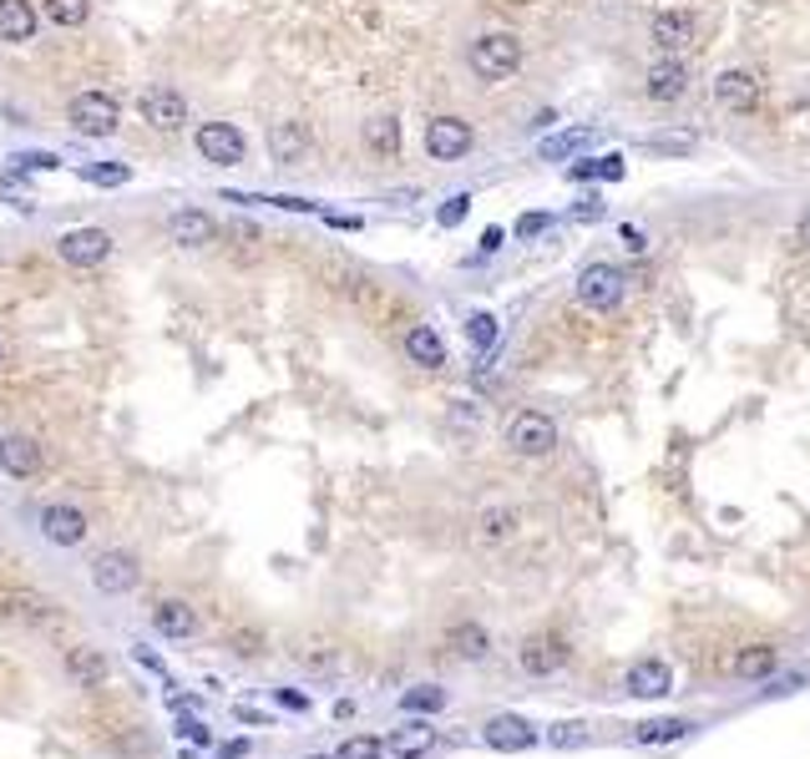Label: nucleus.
<instances>
[{"instance_id": "obj_3", "label": "nucleus", "mask_w": 810, "mask_h": 759, "mask_svg": "<svg viewBox=\"0 0 810 759\" xmlns=\"http://www.w3.org/2000/svg\"><path fill=\"white\" fill-rule=\"evenodd\" d=\"M623 299H628V274L619 263H588L577 274V304L593 309V314H613Z\"/></svg>"}, {"instance_id": "obj_37", "label": "nucleus", "mask_w": 810, "mask_h": 759, "mask_svg": "<svg viewBox=\"0 0 810 759\" xmlns=\"http://www.w3.org/2000/svg\"><path fill=\"white\" fill-rule=\"evenodd\" d=\"M46 608H51V602H41V598H30V593H15V598H5V613L11 618H26V623H46Z\"/></svg>"}, {"instance_id": "obj_32", "label": "nucleus", "mask_w": 810, "mask_h": 759, "mask_svg": "<svg viewBox=\"0 0 810 759\" xmlns=\"http://www.w3.org/2000/svg\"><path fill=\"white\" fill-rule=\"evenodd\" d=\"M41 5H46V15L66 30H76V26H87L91 21V0H41Z\"/></svg>"}, {"instance_id": "obj_5", "label": "nucleus", "mask_w": 810, "mask_h": 759, "mask_svg": "<svg viewBox=\"0 0 810 759\" xmlns=\"http://www.w3.org/2000/svg\"><path fill=\"white\" fill-rule=\"evenodd\" d=\"M198 158L213 162V167H238L249 158V137L234 122H203L198 127Z\"/></svg>"}, {"instance_id": "obj_46", "label": "nucleus", "mask_w": 810, "mask_h": 759, "mask_svg": "<svg viewBox=\"0 0 810 759\" xmlns=\"http://www.w3.org/2000/svg\"><path fill=\"white\" fill-rule=\"evenodd\" d=\"M598 177H608V183H619V177H623V158H619V152H613V158H603V162H598Z\"/></svg>"}, {"instance_id": "obj_42", "label": "nucleus", "mask_w": 810, "mask_h": 759, "mask_svg": "<svg viewBox=\"0 0 810 759\" xmlns=\"http://www.w3.org/2000/svg\"><path fill=\"white\" fill-rule=\"evenodd\" d=\"M603 213H608V203H603V198H598V192H593L588 203H577V208H573V219H577V223H598V219H603Z\"/></svg>"}, {"instance_id": "obj_35", "label": "nucleus", "mask_w": 810, "mask_h": 759, "mask_svg": "<svg viewBox=\"0 0 810 759\" xmlns=\"http://www.w3.org/2000/svg\"><path fill=\"white\" fill-rule=\"evenodd\" d=\"M82 177L97 188H122V183H133V167L127 162H91V167H82Z\"/></svg>"}, {"instance_id": "obj_20", "label": "nucleus", "mask_w": 810, "mask_h": 759, "mask_svg": "<svg viewBox=\"0 0 810 759\" xmlns=\"http://www.w3.org/2000/svg\"><path fill=\"white\" fill-rule=\"evenodd\" d=\"M406 354H411V365H421V370H441L446 339L436 335L431 324H411V329H406Z\"/></svg>"}, {"instance_id": "obj_11", "label": "nucleus", "mask_w": 810, "mask_h": 759, "mask_svg": "<svg viewBox=\"0 0 810 759\" xmlns=\"http://www.w3.org/2000/svg\"><path fill=\"white\" fill-rule=\"evenodd\" d=\"M516 663H522V673H532V679H552V673L568 663V648H562V638H552V633H532V638L516 648Z\"/></svg>"}, {"instance_id": "obj_41", "label": "nucleus", "mask_w": 810, "mask_h": 759, "mask_svg": "<svg viewBox=\"0 0 810 759\" xmlns=\"http://www.w3.org/2000/svg\"><path fill=\"white\" fill-rule=\"evenodd\" d=\"M547 223H552V213H522V219H516V238H537Z\"/></svg>"}, {"instance_id": "obj_14", "label": "nucleus", "mask_w": 810, "mask_h": 759, "mask_svg": "<svg viewBox=\"0 0 810 759\" xmlns=\"http://www.w3.org/2000/svg\"><path fill=\"white\" fill-rule=\"evenodd\" d=\"M167 234H173L177 249H208L213 234H219V223H213V213H203V208H177L173 219H167Z\"/></svg>"}, {"instance_id": "obj_9", "label": "nucleus", "mask_w": 810, "mask_h": 759, "mask_svg": "<svg viewBox=\"0 0 810 759\" xmlns=\"http://www.w3.org/2000/svg\"><path fill=\"white\" fill-rule=\"evenodd\" d=\"M472 122L466 117H431L426 122V152L436 162H457V158H466L472 152Z\"/></svg>"}, {"instance_id": "obj_21", "label": "nucleus", "mask_w": 810, "mask_h": 759, "mask_svg": "<svg viewBox=\"0 0 810 759\" xmlns=\"http://www.w3.org/2000/svg\"><path fill=\"white\" fill-rule=\"evenodd\" d=\"M0 471L5 476H36L41 471V446L30 436H5L0 440Z\"/></svg>"}, {"instance_id": "obj_44", "label": "nucleus", "mask_w": 810, "mask_h": 759, "mask_svg": "<svg viewBox=\"0 0 810 759\" xmlns=\"http://www.w3.org/2000/svg\"><path fill=\"white\" fill-rule=\"evenodd\" d=\"M619 238H623V249H628V253H648V234H644V228H634V223H623Z\"/></svg>"}, {"instance_id": "obj_6", "label": "nucleus", "mask_w": 810, "mask_h": 759, "mask_svg": "<svg viewBox=\"0 0 810 759\" xmlns=\"http://www.w3.org/2000/svg\"><path fill=\"white\" fill-rule=\"evenodd\" d=\"M137 107H142V122H148L152 132H183L188 127V97H183L177 87H167V82H152Z\"/></svg>"}, {"instance_id": "obj_2", "label": "nucleus", "mask_w": 810, "mask_h": 759, "mask_svg": "<svg viewBox=\"0 0 810 759\" xmlns=\"http://www.w3.org/2000/svg\"><path fill=\"white\" fill-rule=\"evenodd\" d=\"M66 122H72L76 137H112L122 127V107L112 91H76L66 102Z\"/></svg>"}, {"instance_id": "obj_15", "label": "nucleus", "mask_w": 810, "mask_h": 759, "mask_svg": "<svg viewBox=\"0 0 810 759\" xmlns=\"http://www.w3.org/2000/svg\"><path fill=\"white\" fill-rule=\"evenodd\" d=\"M694 30H699L694 11H659L653 26H648V41L659 51H684V46H694Z\"/></svg>"}, {"instance_id": "obj_52", "label": "nucleus", "mask_w": 810, "mask_h": 759, "mask_svg": "<svg viewBox=\"0 0 810 759\" xmlns=\"http://www.w3.org/2000/svg\"><path fill=\"white\" fill-rule=\"evenodd\" d=\"M0 360H5V339H0Z\"/></svg>"}, {"instance_id": "obj_50", "label": "nucleus", "mask_w": 810, "mask_h": 759, "mask_svg": "<svg viewBox=\"0 0 810 759\" xmlns=\"http://www.w3.org/2000/svg\"><path fill=\"white\" fill-rule=\"evenodd\" d=\"M223 755H228V759H244V755H249V739H228V745H223Z\"/></svg>"}, {"instance_id": "obj_29", "label": "nucleus", "mask_w": 810, "mask_h": 759, "mask_svg": "<svg viewBox=\"0 0 810 759\" xmlns=\"http://www.w3.org/2000/svg\"><path fill=\"white\" fill-rule=\"evenodd\" d=\"M365 147L375 158H396L400 152V122L396 117H370L365 122Z\"/></svg>"}, {"instance_id": "obj_28", "label": "nucleus", "mask_w": 810, "mask_h": 759, "mask_svg": "<svg viewBox=\"0 0 810 759\" xmlns=\"http://www.w3.org/2000/svg\"><path fill=\"white\" fill-rule=\"evenodd\" d=\"M775 663H781V654H775L770 643H755V648H745V654L735 658V679H745V684H760V679H770V673H775Z\"/></svg>"}, {"instance_id": "obj_24", "label": "nucleus", "mask_w": 810, "mask_h": 759, "mask_svg": "<svg viewBox=\"0 0 810 759\" xmlns=\"http://www.w3.org/2000/svg\"><path fill=\"white\" fill-rule=\"evenodd\" d=\"M66 673H72L76 684L82 688H97V684H107V654L102 648H72V654H66Z\"/></svg>"}, {"instance_id": "obj_12", "label": "nucleus", "mask_w": 810, "mask_h": 759, "mask_svg": "<svg viewBox=\"0 0 810 759\" xmlns=\"http://www.w3.org/2000/svg\"><path fill=\"white\" fill-rule=\"evenodd\" d=\"M714 102L724 112H750L760 102V72H745V66H730V72L714 76Z\"/></svg>"}, {"instance_id": "obj_10", "label": "nucleus", "mask_w": 810, "mask_h": 759, "mask_svg": "<svg viewBox=\"0 0 810 759\" xmlns=\"http://www.w3.org/2000/svg\"><path fill=\"white\" fill-rule=\"evenodd\" d=\"M137 577H142V568H137L133 552H102L97 562H91V583H97V593H133Z\"/></svg>"}, {"instance_id": "obj_43", "label": "nucleus", "mask_w": 810, "mask_h": 759, "mask_svg": "<svg viewBox=\"0 0 810 759\" xmlns=\"http://www.w3.org/2000/svg\"><path fill=\"white\" fill-rule=\"evenodd\" d=\"M796 688H806V673H785V679H775V684L765 688V699H781V694H796Z\"/></svg>"}, {"instance_id": "obj_17", "label": "nucleus", "mask_w": 810, "mask_h": 759, "mask_svg": "<svg viewBox=\"0 0 810 759\" xmlns=\"http://www.w3.org/2000/svg\"><path fill=\"white\" fill-rule=\"evenodd\" d=\"M269 158L279 162V167H299V162L310 158V132H304V122H274V127H269Z\"/></svg>"}, {"instance_id": "obj_33", "label": "nucleus", "mask_w": 810, "mask_h": 759, "mask_svg": "<svg viewBox=\"0 0 810 759\" xmlns=\"http://www.w3.org/2000/svg\"><path fill=\"white\" fill-rule=\"evenodd\" d=\"M299 669L310 673H335L339 669V648H329V643H304V648H295Z\"/></svg>"}, {"instance_id": "obj_48", "label": "nucleus", "mask_w": 810, "mask_h": 759, "mask_svg": "<svg viewBox=\"0 0 810 759\" xmlns=\"http://www.w3.org/2000/svg\"><path fill=\"white\" fill-rule=\"evenodd\" d=\"M279 704H284V709H310V699L295 694V688H279Z\"/></svg>"}, {"instance_id": "obj_19", "label": "nucleus", "mask_w": 810, "mask_h": 759, "mask_svg": "<svg viewBox=\"0 0 810 759\" xmlns=\"http://www.w3.org/2000/svg\"><path fill=\"white\" fill-rule=\"evenodd\" d=\"M36 5L30 0H0V41L5 46H26L36 36Z\"/></svg>"}, {"instance_id": "obj_34", "label": "nucleus", "mask_w": 810, "mask_h": 759, "mask_svg": "<svg viewBox=\"0 0 810 759\" xmlns=\"http://www.w3.org/2000/svg\"><path fill=\"white\" fill-rule=\"evenodd\" d=\"M588 739H593V730L583 724V719H562V724L547 730V745H552V749H583Z\"/></svg>"}, {"instance_id": "obj_16", "label": "nucleus", "mask_w": 810, "mask_h": 759, "mask_svg": "<svg viewBox=\"0 0 810 759\" xmlns=\"http://www.w3.org/2000/svg\"><path fill=\"white\" fill-rule=\"evenodd\" d=\"M684 91H689V72H684V61H653V66H648V82H644V97L648 102H678V97H684Z\"/></svg>"}, {"instance_id": "obj_45", "label": "nucleus", "mask_w": 810, "mask_h": 759, "mask_svg": "<svg viewBox=\"0 0 810 759\" xmlns=\"http://www.w3.org/2000/svg\"><path fill=\"white\" fill-rule=\"evenodd\" d=\"M653 152H694V137H648Z\"/></svg>"}, {"instance_id": "obj_38", "label": "nucleus", "mask_w": 810, "mask_h": 759, "mask_svg": "<svg viewBox=\"0 0 810 759\" xmlns=\"http://www.w3.org/2000/svg\"><path fill=\"white\" fill-rule=\"evenodd\" d=\"M466 339H472V350H491L497 345V320L491 314H472L466 320Z\"/></svg>"}, {"instance_id": "obj_13", "label": "nucleus", "mask_w": 810, "mask_h": 759, "mask_svg": "<svg viewBox=\"0 0 810 759\" xmlns=\"http://www.w3.org/2000/svg\"><path fill=\"white\" fill-rule=\"evenodd\" d=\"M87 511L82 507H66V501H57V507L41 511V537L57 542V547H76V542H87Z\"/></svg>"}, {"instance_id": "obj_31", "label": "nucleus", "mask_w": 810, "mask_h": 759, "mask_svg": "<svg viewBox=\"0 0 810 759\" xmlns=\"http://www.w3.org/2000/svg\"><path fill=\"white\" fill-rule=\"evenodd\" d=\"M441 704H446V688H436V684H415L400 694V709H406V714H436Z\"/></svg>"}, {"instance_id": "obj_49", "label": "nucleus", "mask_w": 810, "mask_h": 759, "mask_svg": "<svg viewBox=\"0 0 810 759\" xmlns=\"http://www.w3.org/2000/svg\"><path fill=\"white\" fill-rule=\"evenodd\" d=\"M501 249V228H486L482 234V253H497Z\"/></svg>"}, {"instance_id": "obj_27", "label": "nucleus", "mask_w": 810, "mask_h": 759, "mask_svg": "<svg viewBox=\"0 0 810 759\" xmlns=\"http://www.w3.org/2000/svg\"><path fill=\"white\" fill-rule=\"evenodd\" d=\"M512 532H516V511L512 507H486L482 517H476V542H482V547L512 542Z\"/></svg>"}, {"instance_id": "obj_1", "label": "nucleus", "mask_w": 810, "mask_h": 759, "mask_svg": "<svg viewBox=\"0 0 810 759\" xmlns=\"http://www.w3.org/2000/svg\"><path fill=\"white\" fill-rule=\"evenodd\" d=\"M466 61H472V76H482V82H507L522 66V41L512 30H486V36L472 41Z\"/></svg>"}, {"instance_id": "obj_40", "label": "nucleus", "mask_w": 810, "mask_h": 759, "mask_svg": "<svg viewBox=\"0 0 810 759\" xmlns=\"http://www.w3.org/2000/svg\"><path fill=\"white\" fill-rule=\"evenodd\" d=\"M466 213H472V192H457V198H446V208L436 213V219H441V228H457Z\"/></svg>"}, {"instance_id": "obj_4", "label": "nucleus", "mask_w": 810, "mask_h": 759, "mask_svg": "<svg viewBox=\"0 0 810 759\" xmlns=\"http://www.w3.org/2000/svg\"><path fill=\"white\" fill-rule=\"evenodd\" d=\"M507 446H512L516 456H527V461L552 456V446H558V425H552V415H543V410H516L512 421H507Z\"/></svg>"}, {"instance_id": "obj_26", "label": "nucleus", "mask_w": 810, "mask_h": 759, "mask_svg": "<svg viewBox=\"0 0 810 759\" xmlns=\"http://www.w3.org/2000/svg\"><path fill=\"white\" fill-rule=\"evenodd\" d=\"M446 643H451V654H457L461 663H482V658L491 654V633H486L482 623H457Z\"/></svg>"}, {"instance_id": "obj_47", "label": "nucleus", "mask_w": 810, "mask_h": 759, "mask_svg": "<svg viewBox=\"0 0 810 759\" xmlns=\"http://www.w3.org/2000/svg\"><path fill=\"white\" fill-rule=\"evenodd\" d=\"M183 739H192V745H208L213 734H208L203 724H198V719H183Z\"/></svg>"}, {"instance_id": "obj_39", "label": "nucleus", "mask_w": 810, "mask_h": 759, "mask_svg": "<svg viewBox=\"0 0 810 759\" xmlns=\"http://www.w3.org/2000/svg\"><path fill=\"white\" fill-rule=\"evenodd\" d=\"M11 167H21V173H57L61 158L57 152H15Z\"/></svg>"}, {"instance_id": "obj_22", "label": "nucleus", "mask_w": 810, "mask_h": 759, "mask_svg": "<svg viewBox=\"0 0 810 759\" xmlns=\"http://www.w3.org/2000/svg\"><path fill=\"white\" fill-rule=\"evenodd\" d=\"M694 734V719H678V714H669V719H644V724H634V745H678V739H689Z\"/></svg>"}, {"instance_id": "obj_8", "label": "nucleus", "mask_w": 810, "mask_h": 759, "mask_svg": "<svg viewBox=\"0 0 810 759\" xmlns=\"http://www.w3.org/2000/svg\"><path fill=\"white\" fill-rule=\"evenodd\" d=\"M482 739L497 755H527V749H537V724L532 719H522V714H491L486 719V730H482Z\"/></svg>"}, {"instance_id": "obj_51", "label": "nucleus", "mask_w": 810, "mask_h": 759, "mask_svg": "<svg viewBox=\"0 0 810 759\" xmlns=\"http://www.w3.org/2000/svg\"><path fill=\"white\" fill-rule=\"evenodd\" d=\"M796 238H800V244H806V249H810V208H806V213H800V223H796Z\"/></svg>"}, {"instance_id": "obj_23", "label": "nucleus", "mask_w": 810, "mask_h": 759, "mask_svg": "<svg viewBox=\"0 0 810 759\" xmlns=\"http://www.w3.org/2000/svg\"><path fill=\"white\" fill-rule=\"evenodd\" d=\"M152 623H158L162 638H192V633H198V613H192L188 602H177V598L158 602V608H152Z\"/></svg>"}, {"instance_id": "obj_18", "label": "nucleus", "mask_w": 810, "mask_h": 759, "mask_svg": "<svg viewBox=\"0 0 810 759\" xmlns=\"http://www.w3.org/2000/svg\"><path fill=\"white\" fill-rule=\"evenodd\" d=\"M628 694H638V699H663V694H674V669H669L663 658H638L634 669H628Z\"/></svg>"}, {"instance_id": "obj_7", "label": "nucleus", "mask_w": 810, "mask_h": 759, "mask_svg": "<svg viewBox=\"0 0 810 759\" xmlns=\"http://www.w3.org/2000/svg\"><path fill=\"white\" fill-rule=\"evenodd\" d=\"M57 253L61 263H72V269H97V263L112 259V234L107 228H72V234L57 238Z\"/></svg>"}, {"instance_id": "obj_53", "label": "nucleus", "mask_w": 810, "mask_h": 759, "mask_svg": "<svg viewBox=\"0 0 810 759\" xmlns=\"http://www.w3.org/2000/svg\"><path fill=\"white\" fill-rule=\"evenodd\" d=\"M310 759H329V755H310Z\"/></svg>"}, {"instance_id": "obj_25", "label": "nucleus", "mask_w": 810, "mask_h": 759, "mask_svg": "<svg viewBox=\"0 0 810 759\" xmlns=\"http://www.w3.org/2000/svg\"><path fill=\"white\" fill-rule=\"evenodd\" d=\"M385 749H390L396 759H421V755H431V749H436V730L415 719V724H406V730L390 734V745H385Z\"/></svg>"}, {"instance_id": "obj_36", "label": "nucleus", "mask_w": 810, "mask_h": 759, "mask_svg": "<svg viewBox=\"0 0 810 759\" xmlns=\"http://www.w3.org/2000/svg\"><path fill=\"white\" fill-rule=\"evenodd\" d=\"M335 759H385V739H375V734H350V739L335 749Z\"/></svg>"}, {"instance_id": "obj_30", "label": "nucleus", "mask_w": 810, "mask_h": 759, "mask_svg": "<svg viewBox=\"0 0 810 759\" xmlns=\"http://www.w3.org/2000/svg\"><path fill=\"white\" fill-rule=\"evenodd\" d=\"M588 142H593V132H588V127H573V132H558V137H547L537 152H543V162H562V158H573V152H583Z\"/></svg>"}]
</instances>
